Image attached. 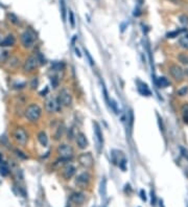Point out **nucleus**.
I'll use <instances>...</instances> for the list:
<instances>
[{
    "instance_id": "nucleus-41",
    "label": "nucleus",
    "mask_w": 188,
    "mask_h": 207,
    "mask_svg": "<svg viewBox=\"0 0 188 207\" xmlns=\"http://www.w3.org/2000/svg\"><path fill=\"white\" fill-rule=\"evenodd\" d=\"M2 154H1V153H0V162H1V161H2Z\"/></svg>"
},
{
    "instance_id": "nucleus-12",
    "label": "nucleus",
    "mask_w": 188,
    "mask_h": 207,
    "mask_svg": "<svg viewBox=\"0 0 188 207\" xmlns=\"http://www.w3.org/2000/svg\"><path fill=\"white\" fill-rule=\"evenodd\" d=\"M63 177L65 179H70L73 177V175L75 174V167L72 164H67L65 167L63 169Z\"/></svg>"
},
{
    "instance_id": "nucleus-30",
    "label": "nucleus",
    "mask_w": 188,
    "mask_h": 207,
    "mask_svg": "<svg viewBox=\"0 0 188 207\" xmlns=\"http://www.w3.org/2000/svg\"><path fill=\"white\" fill-rule=\"evenodd\" d=\"M69 21H70L71 27H74V26H75V19H74L73 12H71V11H69Z\"/></svg>"
},
{
    "instance_id": "nucleus-40",
    "label": "nucleus",
    "mask_w": 188,
    "mask_h": 207,
    "mask_svg": "<svg viewBox=\"0 0 188 207\" xmlns=\"http://www.w3.org/2000/svg\"><path fill=\"white\" fill-rule=\"evenodd\" d=\"M137 1H138L139 4H142V3H143V0H137Z\"/></svg>"
},
{
    "instance_id": "nucleus-4",
    "label": "nucleus",
    "mask_w": 188,
    "mask_h": 207,
    "mask_svg": "<svg viewBox=\"0 0 188 207\" xmlns=\"http://www.w3.org/2000/svg\"><path fill=\"white\" fill-rule=\"evenodd\" d=\"M57 101L60 105L65 107H69L72 103V97H71V94L69 93V91L67 89H63L61 90L60 94H59V97H57Z\"/></svg>"
},
{
    "instance_id": "nucleus-37",
    "label": "nucleus",
    "mask_w": 188,
    "mask_h": 207,
    "mask_svg": "<svg viewBox=\"0 0 188 207\" xmlns=\"http://www.w3.org/2000/svg\"><path fill=\"white\" fill-rule=\"evenodd\" d=\"M10 18H12V19H13V20H12V22H14V23H18V21H17L18 19H17V17L15 16V15H13V14L10 15Z\"/></svg>"
},
{
    "instance_id": "nucleus-17",
    "label": "nucleus",
    "mask_w": 188,
    "mask_h": 207,
    "mask_svg": "<svg viewBox=\"0 0 188 207\" xmlns=\"http://www.w3.org/2000/svg\"><path fill=\"white\" fill-rule=\"evenodd\" d=\"M15 44V38L13 35H8L2 42H1V46H13Z\"/></svg>"
},
{
    "instance_id": "nucleus-19",
    "label": "nucleus",
    "mask_w": 188,
    "mask_h": 207,
    "mask_svg": "<svg viewBox=\"0 0 188 207\" xmlns=\"http://www.w3.org/2000/svg\"><path fill=\"white\" fill-rule=\"evenodd\" d=\"M38 140L39 142L41 143L42 145H44V147H46L47 143H48V138H47V135L45 132H40V133L38 134Z\"/></svg>"
},
{
    "instance_id": "nucleus-38",
    "label": "nucleus",
    "mask_w": 188,
    "mask_h": 207,
    "mask_svg": "<svg viewBox=\"0 0 188 207\" xmlns=\"http://www.w3.org/2000/svg\"><path fill=\"white\" fill-rule=\"evenodd\" d=\"M140 14H141V12H140L139 8H135V12H134V16L138 17V16H140Z\"/></svg>"
},
{
    "instance_id": "nucleus-13",
    "label": "nucleus",
    "mask_w": 188,
    "mask_h": 207,
    "mask_svg": "<svg viewBox=\"0 0 188 207\" xmlns=\"http://www.w3.org/2000/svg\"><path fill=\"white\" fill-rule=\"evenodd\" d=\"M77 143L79 149H86L88 147V140L84 133H77Z\"/></svg>"
},
{
    "instance_id": "nucleus-33",
    "label": "nucleus",
    "mask_w": 188,
    "mask_h": 207,
    "mask_svg": "<svg viewBox=\"0 0 188 207\" xmlns=\"http://www.w3.org/2000/svg\"><path fill=\"white\" fill-rule=\"evenodd\" d=\"M103 91H104L105 99H106L107 104H108V105H109V103H110V101H109V95H108V91H107V89H106V86H105L104 84H103Z\"/></svg>"
},
{
    "instance_id": "nucleus-24",
    "label": "nucleus",
    "mask_w": 188,
    "mask_h": 207,
    "mask_svg": "<svg viewBox=\"0 0 188 207\" xmlns=\"http://www.w3.org/2000/svg\"><path fill=\"white\" fill-rule=\"evenodd\" d=\"M178 60L180 61L182 64L188 65V55L187 53H180V55L178 56Z\"/></svg>"
},
{
    "instance_id": "nucleus-27",
    "label": "nucleus",
    "mask_w": 188,
    "mask_h": 207,
    "mask_svg": "<svg viewBox=\"0 0 188 207\" xmlns=\"http://www.w3.org/2000/svg\"><path fill=\"white\" fill-rule=\"evenodd\" d=\"M187 92H188V87L187 86H184V87H182V88H180V89L178 90V95L179 96H184V95H186L187 94Z\"/></svg>"
},
{
    "instance_id": "nucleus-8",
    "label": "nucleus",
    "mask_w": 188,
    "mask_h": 207,
    "mask_svg": "<svg viewBox=\"0 0 188 207\" xmlns=\"http://www.w3.org/2000/svg\"><path fill=\"white\" fill-rule=\"evenodd\" d=\"M60 104L57 101V99L53 97H48L45 101V109H46L47 112L49 113H53V112L60 110Z\"/></svg>"
},
{
    "instance_id": "nucleus-23",
    "label": "nucleus",
    "mask_w": 188,
    "mask_h": 207,
    "mask_svg": "<svg viewBox=\"0 0 188 207\" xmlns=\"http://www.w3.org/2000/svg\"><path fill=\"white\" fill-rule=\"evenodd\" d=\"M182 115H183L184 123H188V104H185V105L182 107Z\"/></svg>"
},
{
    "instance_id": "nucleus-36",
    "label": "nucleus",
    "mask_w": 188,
    "mask_h": 207,
    "mask_svg": "<svg viewBox=\"0 0 188 207\" xmlns=\"http://www.w3.org/2000/svg\"><path fill=\"white\" fill-rule=\"evenodd\" d=\"M15 152H16V153H17V155H18V156H20V157H21V158H23V159H26V158H27V157H26V156H25V155H23V153H22V152H20V151L16 150V151H15Z\"/></svg>"
},
{
    "instance_id": "nucleus-9",
    "label": "nucleus",
    "mask_w": 188,
    "mask_h": 207,
    "mask_svg": "<svg viewBox=\"0 0 188 207\" xmlns=\"http://www.w3.org/2000/svg\"><path fill=\"white\" fill-rule=\"evenodd\" d=\"M169 72H170L172 77H174L176 81H178V82L182 81L183 77H184V71H183V69L181 68L180 66H178V65L170 66V67H169Z\"/></svg>"
},
{
    "instance_id": "nucleus-39",
    "label": "nucleus",
    "mask_w": 188,
    "mask_h": 207,
    "mask_svg": "<svg viewBox=\"0 0 188 207\" xmlns=\"http://www.w3.org/2000/svg\"><path fill=\"white\" fill-rule=\"evenodd\" d=\"M75 52H77V56H79V57H81V53H79V49H77V48H75Z\"/></svg>"
},
{
    "instance_id": "nucleus-29",
    "label": "nucleus",
    "mask_w": 188,
    "mask_h": 207,
    "mask_svg": "<svg viewBox=\"0 0 188 207\" xmlns=\"http://www.w3.org/2000/svg\"><path fill=\"white\" fill-rule=\"evenodd\" d=\"M100 195L101 197H106V180H103L100 183Z\"/></svg>"
},
{
    "instance_id": "nucleus-2",
    "label": "nucleus",
    "mask_w": 188,
    "mask_h": 207,
    "mask_svg": "<svg viewBox=\"0 0 188 207\" xmlns=\"http://www.w3.org/2000/svg\"><path fill=\"white\" fill-rule=\"evenodd\" d=\"M36 40V35L31 30H26L21 35V42L25 48H30L33 46Z\"/></svg>"
},
{
    "instance_id": "nucleus-28",
    "label": "nucleus",
    "mask_w": 188,
    "mask_h": 207,
    "mask_svg": "<svg viewBox=\"0 0 188 207\" xmlns=\"http://www.w3.org/2000/svg\"><path fill=\"white\" fill-rule=\"evenodd\" d=\"M109 106L111 107V109L113 110V111L116 113V114H118V109H117V104H116V101H114V99H111L109 103Z\"/></svg>"
},
{
    "instance_id": "nucleus-3",
    "label": "nucleus",
    "mask_w": 188,
    "mask_h": 207,
    "mask_svg": "<svg viewBox=\"0 0 188 207\" xmlns=\"http://www.w3.org/2000/svg\"><path fill=\"white\" fill-rule=\"evenodd\" d=\"M57 153H59V155L61 156L62 160H68V159H71L74 154L73 149H72L70 145H65V143L59 145V147H57Z\"/></svg>"
},
{
    "instance_id": "nucleus-35",
    "label": "nucleus",
    "mask_w": 188,
    "mask_h": 207,
    "mask_svg": "<svg viewBox=\"0 0 188 207\" xmlns=\"http://www.w3.org/2000/svg\"><path fill=\"white\" fill-rule=\"evenodd\" d=\"M140 197H141V199L143 200V201H146V195H145V191H143V189L140 191Z\"/></svg>"
},
{
    "instance_id": "nucleus-7",
    "label": "nucleus",
    "mask_w": 188,
    "mask_h": 207,
    "mask_svg": "<svg viewBox=\"0 0 188 207\" xmlns=\"http://www.w3.org/2000/svg\"><path fill=\"white\" fill-rule=\"evenodd\" d=\"M79 161L85 167H92L94 164V159L91 153H83L82 155L79 156Z\"/></svg>"
},
{
    "instance_id": "nucleus-26",
    "label": "nucleus",
    "mask_w": 188,
    "mask_h": 207,
    "mask_svg": "<svg viewBox=\"0 0 188 207\" xmlns=\"http://www.w3.org/2000/svg\"><path fill=\"white\" fill-rule=\"evenodd\" d=\"M128 121H129V130L132 131V128H133V123H134V114H133V111H130L129 113V118H128Z\"/></svg>"
},
{
    "instance_id": "nucleus-34",
    "label": "nucleus",
    "mask_w": 188,
    "mask_h": 207,
    "mask_svg": "<svg viewBox=\"0 0 188 207\" xmlns=\"http://www.w3.org/2000/svg\"><path fill=\"white\" fill-rule=\"evenodd\" d=\"M85 53H86V56H87V58H88V60H89V63H90V65H94V61H93V59H92V57L90 56V53L85 49Z\"/></svg>"
},
{
    "instance_id": "nucleus-22",
    "label": "nucleus",
    "mask_w": 188,
    "mask_h": 207,
    "mask_svg": "<svg viewBox=\"0 0 188 207\" xmlns=\"http://www.w3.org/2000/svg\"><path fill=\"white\" fill-rule=\"evenodd\" d=\"M60 6H61V14H62V19L64 22H66V4L65 0H60Z\"/></svg>"
},
{
    "instance_id": "nucleus-21",
    "label": "nucleus",
    "mask_w": 188,
    "mask_h": 207,
    "mask_svg": "<svg viewBox=\"0 0 188 207\" xmlns=\"http://www.w3.org/2000/svg\"><path fill=\"white\" fill-rule=\"evenodd\" d=\"M179 44H180V46L183 47V48L188 49V35H184L182 36L179 40Z\"/></svg>"
},
{
    "instance_id": "nucleus-11",
    "label": "nucleus",
    "mask_w": 188,
    "mask_h": 207,
    "mask_svg": "<svg viewBox=\"0 0 188 207\" xmlns=\"http://www.w3.org/2000/svg\"><path fill=\"white\" fill-rule=\"evenodd\" d=\"M124 156L122 155V152L117 150H113L112 151V161L114 164H117L119 166V164L124 160Z\"/></svg>"
},
{
    "instance_id": "nucleus-14",
    "label": "nucleus",
    "mask_w": 188,
    "mask_h": 207,
    "mask_svg": "<svg viewBox=\"0 0 188 207\" xmlns=\"http://www.w3.org/2000/svg\"><path fill=\"white\" fill-rule=\"evenodd\" d=\"M94 134H95L96 138H97L98 145L99 147H103V143H104V137H103V133H101L100 127L97 123H94Z\"/></svg>"
},
{
    "instance_id": "nucleus-31",
    "label": "nucleus",
    "mask_w": 188,
    "mask_h": 207,
    "mask_svg": "<svg viewBox=\"0 0 188 207\" xmlns=\"http://www.w3.org/2000/svg\"><path fill=\"white\" fill-rule=\"evenodd\" d=\"M180 22L183 25H187L188 24V16L187 15H181L180 16Z\"/></svg>"
},
{
    "instance_id": "nucleus-1",
    "label": "nucleus",
    "mask_w": 188,
    "mask_h": 207,
    "mask_svg": "<svg viewBox=\"0 0 188 207\" xmlns=\"http://www.w3.org/2000/svg\"><path fill=\"white\" fill-rule=\"evenodd\" d=\"M42 115V109L37 104H31L25 110V116L29 121H37Z\"/></svg>"
},
{
    "instance_id": "nucleus-16",
    "label": "nucleus",
    "mask_w": 188,
    "mask_h": 207,
    "mask_svg": "<svg viewBox=\"0 0 188 207\" xmlns=\"http://www.w3.org/2000/svg\"><path fill=\"white\" fill-rule=\"evenodd\" d=\"M155 83L159 88H166L167 86H169V84H170L169 81L165 77V76H161V77L157 79L155 81Z\"/></svg>"
},
{
    "instance_id": "nucleus-18",
    "label": "nucleus",
    "mask_w": 188,
    "mask_h": 207,
    "mask_svg": "<svg viewBox=\"0 0 188 207\" xmlns=\"http://www.w3.org/2000/svg\"><path fill=\"white\" fill-rule=\"evenodd\" d=\"M71 200H72L75 204H81V203H83V202L85 201V196L81 193H73V195L71 196Z\"/></svg>"
},
{
    "instance_id": "nucleus-15",
    "label": "nucleus",
    "mask_w": 188,
    "mask_h": 207,
    "mask_svg": "<svg viewBox=\"0 0 188 207\" xmlns=\"http://www.w3.org/2000/svg\"><path fill=\"white\" fill-rule=\"evenodd\" d=\"M138 92L143 96H150L152 95V91L148 89L147 85L144 83L138 82Z\"/></svg>"
},
{
    "instance_id": "nucleus-6",
    "label": "nucleus",
    "mask_w": 188,
    "mask_h": 207,
    "mask_svg": "<svg viewBox=\"0 0 188 207\" xmlns=\"http://www.w3.org/2000/svg\"><path fill=\"white\" fill-rule=\"evenodd\" d=\"M39 58L36 57V56H30V57H28L27 59H26V61H25L24 65H23V69H24V71H27V72H29V71H33L35 68H37V66H38L39 64Z\"/></svg>"
},
{
    "instance_id": "nucleus-5",
    "label": "nucleus",
    "mask_w": 188,
    "mask_h": 207,
    "mask_svg": "<svg viewBox=\"0 0 188 207\" xmlns=\"http://www.w3.org/2000/svg\"><path fill=\"white\" fill-rule=\"evenodd\" d=\"M14 139L20 145H25L27 142V134L22 128H18L14 132Z\"/></svg>"
},
{
    "instance_id": "nucleus-25",
    "label": "nucleus",
    "mask_w": 188,
    "mask_h": 207,
    "mask_svg": "<svg viewBox=\"0 0 188 207\" xmlns=\"http://www.w3.org/2000/svg\"><path fill=\"white\" fill-rule=\"evenodd\" d=\"M10 174V169H8V166L6 164H2V165L0 166V175L1 176H8Z\"/></svg>"
},
{
    "instance_id": "nucleus-10",
    "label": "nucleus",
    "mask_w": 188,
    "mask_h": 207,
    "mask_svg": "<svg viewBox=\"0 0 188 207\" xmlns=\"http://www.w3.org/2000/svg\"><path fill=\"white\" fill-rule=\"evenodd\" d=\"M90 181V175L88 173H83L77 178V184L81 187H86Z\"/></svg>"
},
{
    "instance_id": "nucleus-20",
    "label": "nucleus",
    "mask_w": 188,
    "mask_h": 207,
    "mask_svg": "<svg viewBox=\"0 0 188 207\" xmlns=\"http://www.w3.org/2000/svg\"><path fill=\"white\" fill-rule=\"evenodd\" d=\"M184 32H186V28H181V29H176V30H174V32H169V33L166 34V38H168V39L176 38V37H178L180 34L184 33Z\"/></svg>"
},
{
    "instance_id": "nucleus-32",
    "label": "nucleus",
    "mask_w": 188,
    "mask_h": 207,
    "mask_svg": "<svg viewBox=\"0 0 188 207\" xmlns=\"http://www.w3.org/2000/svg\"><path fill=\"white\" fill-rule=\"evenodd\" d=\"M150 199H152V205H153V206H155L156 203H157V198H156L155 191H150Z\"/></svg>"
}]
</instances>
